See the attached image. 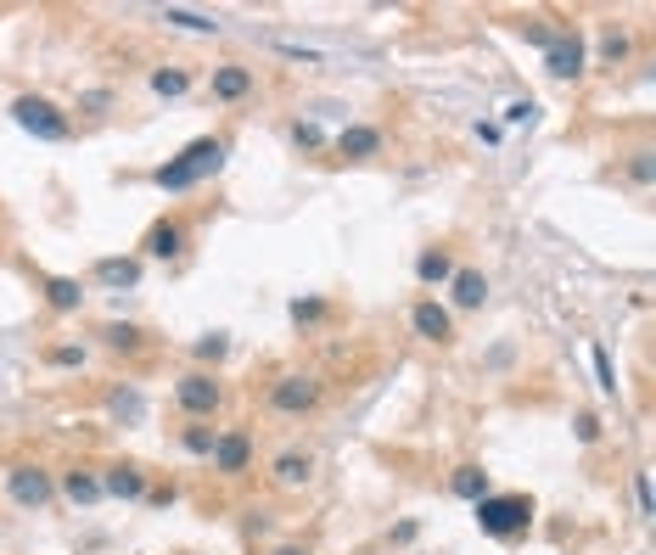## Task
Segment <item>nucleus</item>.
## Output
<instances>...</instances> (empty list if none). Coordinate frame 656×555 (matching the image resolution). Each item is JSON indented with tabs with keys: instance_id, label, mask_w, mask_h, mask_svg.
<instances>
[{
	"instance_id": "f257e3e1",
	"label": "nucleus",
	"mask_w": 656,
	"mask_h": 555,
	"mask_svg": "<svg viewBox=\"0 0 656 555\" xmlns=\"http://www.w3.org/2000/svg\"><path fill=\"white\" fill-rule=\"evenodd\" d=\"M219 163H225V141H214V135H202V141H191L180 157H169L163 169L152 174L163 191H191L197 180H208V174H219Z\"/></svg>"
},
{
	"instance_id": "f03ea898",
	"label": "nucleus",
	"mask_w": 656,
	"mask_h": 555,
	"mask_svg": "<svg viewBox=\"0 0 656 555\" xmlns=\"http://www.w3.org/2000/svg\"><path fill=\"white\" fill-rule=\"evenodd\" d=\"M528 522H533L528 494H483L477 499V527H483L488 539H516V533H528Z\"/></svg>"
},
{
	"instance_id": "7ed1b4c3",
	"label": "nucleus",
	"mask_w": 656,
	"mask_h": 555,
	"mask_svg": "<svg viewBox=\"0 0 656 555\" xmlns=\"http://www.w3.org/2000/svg\"><path fill=\"white\" fill-rule=\"evenodd\" d=\"M12 118H17V129H29L34 141H68V135H73L68 118L57 113V101H45V96H17L12 101Z\"/></svg>"
},
{
	"instance_id": "20e7f679",
	"label": "nucleus",
	"mask_w": 656,
	"mask_h": 555,
	"mask_svg": "<svg viewBox=\"0 0 656 555\" xmlns=\"http://www.w3.org/2000/svg\"><path fill=\"white\" fill-rule=\"evenodd\" d=\"M314 404H320V382H314V376H275L270 382V410L309 415Z\"/></svg>"
},
{
	"instance_id": "39448f33",
	"label": "nucleus",
	"mask_w": 656,
	"mask_h": 555,
	"mask_svg": "<svg viewBox=\"0 0 656 555\" xmlns=\"http://www.w3.org/2000/svg\"><path fill=\"white\" fill-rule=\"evenodd\" d=\"M544 68L556 73V79H578V73H584V40H578V29L550 34V45H544Z\"/></svg>"
},
{
	"instance_id": "423d86ee",
	"label": "nucleus",
	"mask_w": 656,
	"mask_h": 555,
	"mask_svg": "<svg viewBox=\"0 0 656 555\" xmlns=\"http://www.w3.org/2000/svg\"><path fill=\"white\" fill-rule=\"evenodd\" d=\"M174 399H180V410H186V415H214L225 393H219V382H214V376L191 370V376H180V382H174Z\"/></svg>"
},
{
	"instance_id": "0eeeda50",
	"label": "nucleus",
	"mask_w": 656,
	"mask_h": 555,
	"mask_svg": "<svg viewBox=\"0 0 656 555\" xmlns=\"http://www.w3.org/2000/svg\"><path fill=\"white\" fill-rule=\"evenodd\" d=\"M6 494H12L17 505L40 511L45 499H51V471H40V466H12V471H6Z\"/></svg>"
},
{
	"instance_id": "6e6552de",
	"label": "nucleus",
	"mask_w": 656,
	"mask_h": 555,
	"mask_svg": "<svg viewBox=\"0 0 656 555\" xmlns=\"http://www.w3.org/2000/svg\"><path fill=\"white\" fill-rule=\"evenodd\" d=\"M214 466L225 471V477L247 471V466H253V438H247V432H219V438H214Z\"/></svg>"
},
{
	"instance_id": "1a4fd4ad",
	"label": "nucleus",
	"mask_w": 656,
	"mask_h": 555,
	"mask_svg": "<svg viewBox=\"0 0 656 555\" xmlns=\"http://www.w3.org/2000/svg\"><path fill=\"white\" fill-rule=\"evenodd\" d=\"M410 326H415V337H427V342H449V309H443V303H415V314H410Z\"/></svg>"
},
{
	"instance_id": "9d476101",
	"label": "nucleus",
	"mask_w": 656,
	"mask_h": 555,
	"mask_svg": "<svg viewBox=\"0 0 656 555\" xmlns=\"http://www.w3.org/2000/svg\"><path fill=\"white\" fill-rule=\"evenodd\" d=\"M247 90H253V73H247L242 62H225V68H214V96H219V101H242Z\"/></svg>"
},
{
	"instance_id": "9b49d317",
	"label": "nucleus",
	"mask_w": 656,
	"mask_h": 555,
	"mask_svg": "<svg viewBox=\"0 0 656 555\" xmlns=\"http://www.w3.org/2000/svg\"><path fill=\"white\" fill-rule=\"evenodd\" d=\"M180 247H186V230L174 225V219H157V225L146 230V253L152 258H174Z\"/></svg>"
},
{
	"instance_id": "f8f14e48",
	"label": "nucleus",
	"mask_w": 656,
	"mask_h": 555,
	"mask_svg": "<svg viewBox=\"0 0 656 555\" xmlns=\"http://www.w3.org/2000/svg\"><path fill=\"white\" fill-rule=\"evenodd\" d=\"M314 477V460L298 455V449H286V455H275V483L281 488H303Z\"/></svg>"
},
{
	"instance_id": "ddd939ff",
	"label": "nucleus",
	"mask_w": 656,
	"mask_h": 555,
	"mask_svg": "<svg viewBox=\"0 0 656 555\" xmlns=\"http://www.w3.org/2000/svg\"><path fill=\"white\" fill-rule=\"evenodd\" d=\"M101 494L141 499V494H146V471H141V466H113V471H107V483H101Z\"/></svg>"
},
{
	"instance_id": "4468645a",
	"label": "nucleus",
	"mask_w": 656,
	"mask_h": 555,
	"mask_svg": "<svg viewBox=\"0 0 656 555\" xmlns=\"http://www.w3.org/2000/svg\"><path fill=\"white\" fill-rule=\"evenodd\" d=\"M337 152H343V157H376V152H382V135L365 129V124H354V129L337 135Z\"/></svg>"
},
{
	"instance_id": "2eb2a0df",
	"label": "nucleus",
	"mask_w": 656,
	"mask_h": 555,
	"mask_svg": "<svg viewBox=\"0 0 656 555\" xmlns=\"http://www.w3.org/2000/svg\"><path fill=\"white\" fill-rule=\"evenodd\" d=\"M96 281L101 286H135V281H141V264H135V258H101Z\"/></svg>"
},
{
	"instance_id": "dca6fc26",
	"label": "nucleus",
	"mask_w": 656,
	"mask_h": 555,
	"mask_svg": "<svg viewBox=\"0 0 656 555\" xmlns=\"http://www.w3.org/2000/svg\"><path fill=\"white\" fill-rule=\"evenodd\" d=\"M163 23H180V29H191V34H219V17L191 12V6H163Z\"/></svg>"
},
{
	"instance_id": "f3484780",
	"label": "nucleus",
	"mask_w": 656,
	"mask_h": 555,
	"mask_svg": "<svg viewBox=\"0 0 656 555\" xmlns=\"http://www.w3.org/2000/svg\"><path fill=\"white\" fill-rule=\"evenodd\" d=\"M449 488H455L460 499H471V505H477V499L488 494V471H477V466H460L455 477H449Z\"/></svg>"
},
{
	"instance_id": "a211bd4d",
	"label": "nucleus",
	"mask_w": 656,
	"mask_h": 555,
	"mask_svg": "<svg viewBox=\"0 0 656 555\" xmlns=\"http://www.w3.org/2000/svg\"><path fill=\"white\" fill-rule=\"evenodd\" d=\"M483 298H488V281L477 270H460L455 275V303H460V309H477Z\"/></svg>"
},
{
	"instance_id": "6ab92c4d",
	"label": "nucleus",
	"mask_w": 656,
	"mask_h": 555,
	"mask_svg": "<svg viewBox=\"0 0 656 555\" xmlns=\"http://www.w3.org/2000/svg\"><path fill=\"white\" fill-rule=\"evenodd\" d=\"M45 298H51V309H79V303H85V292H79V281L57 275V281H45Z\"/></svg>"
},
{
	"instance_id": "aec40b11",
	"label": "nucleus",
	"mask_w": 656,
	"mask_h": 555,
	"mask_svg": "<svg viewBox=\"0 0 656 555\" xmlns=\"http://www.w3.org/2000/svg\"><path fill=\"white\" fill-rule=\"evenodd\" d=\"M415 275H421L427 286H438V281L455 275V264H449V253H421V258H415Z\"/></svg>"
},
{
	"instance_id": "412c9836",
	"label": "nucleus",
	"mask_w": 656,
	"mask_h": 555,
	"mask_svg": "<svg viewBox=\"0 0 656 555\" xmlns=\"http://www.w3.org/2000/svg\"><path fill=\"white\" fill-rule=\"evenodd\" d=\"M62 494H68L73 505H90V499H101V483L85 477V471H68V477H62Z\"/></svg>"
},
{
	"instance_id": "4be33fe9",
	"label": "nucleus",
	"mask_w": 656,
	"mask_h": 555,
	"mask_svg": "<svg viewBox=\"0 0 656 555\" xmlns=\"http://www.w3.org/2000/svg\"><path fill=\"white\" fill-rule=\"evenodd\" d=\"M152 90H157V96H186V90H191V73H186V68H157V73H152Z\"/></svg>"
},
{
	"instance_id": "5701e85b",
	"label": "nucleus",
	"mask_w": 656,
	"mask_h": 555,
	"mask_svg": "<svg viewBox=\"0 0 656 555\" xmlns=\"http://www.w3.org/2000/svg\"><path fill=\"white\" fill-rule=\"evenodd\" d=\"M214 438H219L214 427H186V449L191 455H214Z\"/></svg>"
},
{
	"instance_id": "b1692460",
	"label": "nucleus",
	"mask_w": 656,
	"mask_h": 555,
	"mask_svg": "<svg viewBox=\"0 0 656 555\" xmlns=\"http://www.w3.org/2000/svg\"><path fill=\"white\" fill-rule=\"evenodd\" d=\"M589 359H595L600 387H606V393H617V370H612V359H606V348H589Z\"/></svg>"
},
{
	"instance_id": "393cba45",
	"label": "nucleus",
	"mask_w": 656,
	"mask_h": 555,
	"mask_svg": "<svg viewBox=\"0 0 656 555\" xmlns=\"http://www.w3.org/2000/svg\"><path fill=\"white\" fill-rule=\"evenodd\" d=\"M101 337L113 342V348H141V331H135V326H107Z\"/></svg>"
},
{
	"instance_id": "a878e982",
	"label": "nucleus",
	"mask_w": 656,
	"mask_h": 555,
	"mask_svg": "<svg viewBox=\"0 0 656 555\" xmlns=\"http://www.w3.org/2000/svg\"><path fill=\"white\" fill-rule=\"evenodd\" d=\"M225 348H230V342L214 331V337H202V342H197V359H225Z\"/></svg>"
},
{
	"instance_id": "bb28decb",
	"label": "nucleus",
	"mask_w": 656,
	"mask_h": 555,
	"mask_svg": "<svg viewBox=\"0 0 656 555\" xmlns=\"http://www.w3.org/2000/svg\"><path fill=\"white\" fill-rule=\"evenodd\" d=\"M113 410L135 421V415H141V393H113Z\"/></svg>"
},
{
	"instance_id": "cd10ccee",
	"label": "nucleus",
	"mask_w": 656,
	"mask_h": 555,
	"mask_svg": "<svg viewBox=\"0 0 656 555\" xmlns=\"http://www.w3.org/2000/svg\"><path fill=\"white\" fill-rule=\"evenodd\" d=\"M533 113H539L533 101H511V107H505V118H511V124H533Z\"/></svg>"
},
{
	"instance_id": "c85d7f7f",
	"label": "nucleus",
	"mask_w": 656,
	"mask_h": 555,
	"mask_svg": "<svg viewBox=\"0 0 656 555\" xmlns=\"http://www.w3.org/2000/svg\"><path fill=\"white\" fill-rule=\"evenodd\" d=\"M600 51H606V62H623V57H628V40H623V34H606V45H600Z\"/></svg>"
},
{
	"instance_id": "c756f323",
	"label": "nucleus",
	"mask_w": 656,
	"mask_h": 555,
	"mask_svg": "<svg viewBox=\"0 0 656 555\" xmlns=\"http://www.w3.org/2000/svg\"><path fill=\"white\" fill-rule=\"evenodd\" d=\"M292 141H298V146H320L326 135H320L314 124H292Z\"/></svg>"
},
{
	"instance_id": "7c9ffc66",
	"label": "nucleus",
	"mask_w": 656,
	"mask_h": 555,
	"mask_svg": "<svg viewBox=\"0 0 656 555\" xmlns=\"http://www.w3.org/2000/svg\"><path fill=\"white\" fill-rule=\"evenodd\" d=\"M634 494H640V511L651 516V477H645V471H640V477H634Z\"/></svg>"
},
{
	"instance_id": "2f4dec72",
	"label": "nucleus",
	"mask_w": 656,
	"mask_h": 555,
	"mask_svg": "<svg viewBox=\"0 0 656 555\" xmlns=\"http://www.w3.org/2000/svg\"><path fill=\"white\" fill-rule=\"evenodd\" d=\"M578 438H584V443L600 438V421H595V415H578Z\"/></svg>"
},
{
	"instance_id": "473e14b6",
	"label": "nucleus",
	"mask_w": 656,
	"mask_h": 555,
	"mask_svg": "<svg viewBox=\"0 0 656 555\" xmlns=\"http://www.w3.org/2000/svg\"><path fill=\"white\" fill-rule=\"evenodd\" d=\"M634 180H651V152H634Z\"/></svg>"
},
{
	"instance_id": "72a5a7b5",
	"label": "nucleus",
	"mask_w": 656,
	"mask_h": 555,
	"mask_svg": "<svg viewBox=\"0 0 656 555\" xmlns=\"http://www.w3.org/2000/svg\"><path fill=\"white\" fill-rule=\"evenodd\" d=\"M51 359H57V365H79L85 354H79V348H51Z\"/></svg>"
},
{
	"instance_id": "f704fd0d",
	"label": "nucleus",
	"mask_w": 656,
	"mask_h": 555,
	"mask_svg": "<svg viewBox=\"0 0 656 555\" xmlns=\"http://www.w3.org/2000/svg\"><path fill=\"white\" fill-rule=\"evenodd\" d=\"M275 555H309V550H275Z\"/></svg>"
}]
</instances>
